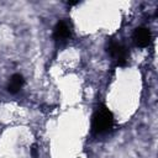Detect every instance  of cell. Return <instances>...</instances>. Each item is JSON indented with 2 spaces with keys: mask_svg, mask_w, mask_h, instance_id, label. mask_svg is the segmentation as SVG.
<instances>
[{
  "mask_svg": "<svg viewBox=\"0 0 158 158\" xmlns=\"http://www.w3.org/2000/svg\"><path fill=\"white\" fill-rule=\"evenodd\" d=\"M25 84V79L21 74H14L11 75L9 83H7V86H6V90L10 93V94H16L19 93L22 86Z\"/></svg>",
  "mask_w": 158,
  "mask_h": 158,
  "instance_id": "5",
  "label": "cell"
},
{
  "mask_svg": "<svg viewBox=\"0 0 158 158\" xmlns=\"http://www.w3.org/2000/svg\"><path fill=\"white\" fill-rule=\"evenodd\" d=\"M132 38H133V42L137 47H147L151 44L152 42V33L149 31V28L147 27H137L135 31H133V35H132Z\"/></svg>",
  "mask_w": 158,
  "mask_h": 158,
  "instance_id": "4",
  "label": "cell"
},
{
  "mask_svg": "<svg viewBox=\"0 0 158 158\" xmlns=\"http://www.w3.org/2000/svg\"><path fill=\"white\" fill-rule=\"evenodd\" d=\"M114 127V115L105 105H99L91 117V132L94 135H105Z\"/></svg>",
  "mask_w": 158,
  "mask_h": 158,
  "instance_id": "1",
  "label": "cell"
},
{
  "mask_svg": "<svg viewBox=\"0 0 158 158\" xmlns=\"http://www.w3.org/2000/svg\"><path fill=\"white\" fill-rule=\"evenodd\" d=\"M107 53L116 60L117 65L120 67H125L127 64V59H128V51L127 48L116 41H111L107 46Z\"/></svg>",
  "mask_w": 158,
  "mask_h": 158,
  "instance_id": "2",
  "label": "cell"
},
{
  "mask_svg": "<svg viewBox=\"0 0 158 158\" xmlns=\"http://www.w3.org/2000/svg\"><path fill=\"white\" fill-rule=\"evenodd\" d=\"M70 36H72V31H70L68 22L64 20L58 21L57 25L54 26V30H53V37H54L56 42L57 43H64L70 38Z\"/></svg>",
  "mask_w": 158,
  "mask_h": 158,
  "instance_id": "3",
  "label": "cell"
}]
</instances>
